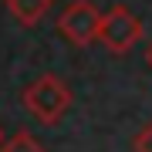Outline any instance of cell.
<instances>
[{"mask_svg":"<svg viewBox=\"0 0 152 152\" xmlns=\"http://www.w3.org/2000/svg\"><path fill=\"white\" fill-rule=\"evenodd\" d=\"M98 41L112 51V54H129L142 41V20L129 7L115 4L102 14V27H98Z\"/></svg>","mask_w":152,"mask_h":152,"instance_id":"obj_2","label":"cell"},{"mask_svg":"<svg viewBox=\"0 0 152 152\" xmlns=\"http://www.w3.org/2000/svg\"><path fill=\"white\" fill-rule=\"evenodd\" d=\"M98 27H102V10L91 0H75L68 4L58 17V31L75 44V48H88L98 41Z\"/></svg>","mask_w":152,"mask_h":152,"instance_id":"obj_3","label":"cell"},{"mask_svg":"<svg viewBox=\"0 0 152 152\" xmlns=\"http://www.w3.org/2000/svg\"><path fill=\"white\" fill-rule=\"evenodd\" d=\"M0 145H4V132H0Z\"/></svg>","mask_w":152,"mask_h":152,"instance_id":"obj_8","label":"cell"},{"mask_svg":"<svg viewBox=\"0 0 152 152\" xmlns=\"http://www.w3.org/2000/svg\"><path fill=\"white\" fill-rule=\"evenodd\" d=\"M145 61H149V68H152V44H149V51H145Z\"/></svg>","mask_w":152,"mask_h":152,"instance_id":"obj_7","label":"cell"},{"mask_svg":"<svg viewBox=\"0 0 152 152\" xmlns=\"http://www.w3.org/2000/svg\"><path fill=\"white\" fill-rule=\"evenodd\" d=\"M0 152H44V145H41V142L34 139V135H31L27 129H20V132H14L10 139H4Z\"/></svg>","mask_w":152,"mask_h":152,"instance_id":"obj_5","label":"cell"},{"mask_svg":"<svg viewBox=\"0 0 152 152\" xmlns=\"http://www.w3.org/2000/svg\"><path fill=\"white\" fill-rule=\"evenodd\" d=\"M132 149H135V152H152V122L139 129V135H135V142H132Z\"/></svg>","mask_w":152,"mask_h":152,"instance_id":"obj_6","label":"cell"},{"mask_svg":"<svg viewBox=\"0 0 152 152\" xmlns=\"http://www.w3.org/2000/svg\"><path fill=\"white\" fill-rule=\"evenodd\" d=\"M7 14L20 27H37L51 14V0H7Z\"/></svg>","mask_w":152,"mask_h":152,"instance_id":"obj_4","label":"cell"},{"mask_svg":"<svg viewBox=\"0 0 152 152\" xmlns=\"http://www.w3.org/2000/svg\"><path fill=\"white\" fill-rule=\"evenodd\" d=\"M20 102H24V108H27V115H34L41 125H58L68 115L75 98H71V88L61 81L58 75L48 71V75H37L20 91Z\"/></svg>","mask_w":152,"mask_h":152,"instance_id":"obj_1","label":"cell"}]
</instances>
